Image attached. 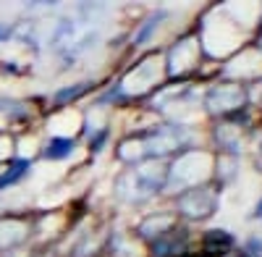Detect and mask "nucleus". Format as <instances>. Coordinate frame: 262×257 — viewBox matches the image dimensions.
<instances>
[{
  "instance_id": "20e7f679",
  "label": "nucleus",
  "mask_w": 262,
  "mask_h": 257,
  "mask_svg": "<svg viewBox=\"0 0 262 257\" xmlns=\"http://www.w3.org/2000/svg\"><path fill=\"white\" fill-rule=\"evenodd\" d=\"M86 90H90V84H76V87H66V90H60V92L55 95V102H58V105H63V102H69L71 97L84 95Z\"/></svg>"
},
{
  "instance_id": "f03ea898",
  "label": "nucleus",
  "mask_w": 262,
  "mask_h": 257,
  "mask_svg": "<svg viewBox=\"0 0 262 257\" xmlns=\"http://www.w3.org/2000/svg\"><path fill=\"white\" fill-rule=\"evenodd\" d=\"M27 170H29V160H24V158H13V160H8L6 170L0 174V191L8 189V186H13L18 179H24V176H27Z\"/></svg>"
},
{
  "instance_id": "7ed1b4c3",
  "label": "nucleus",
  "mask_w": 262,
  "mask_h": 257,
  "mask_svg": "<svg viewBox=\"0 0 262 257\" xmlns=\"http://www.w3.org/2000/svg\"><path fill=\"white\" fill-rule=\"evenodd\" d=\"M74 149V139H60V137H55V139H50L48 142V147H45V158L48 160H60V158H66Z\"/></svg>"
},
{
  "instance_id": "f257e3e1",
  "label": "nucleus",
  "mask_w": 262,
  "mask_h": 257,
  "mask_svg": "<svg viewBox=\"0 0 262 257\" xmlns=\"http://www.w3.org/2000/svg\"><path fill=\"white\" fill-rule=\"evenodd\" d=\"M32 237V226L24 218H0V252L6 249H16Z\"/></svg>"
},
{
  "instance_id": "423d86ee",
  "label": "nucleus",
  "mask_w": 262,
  "mask_h": 257,
  "mask_svg": "<svg viewBox=\"0 0 262 257\" xmlns=\"http://www.w3.org/2000/svg\"><path fill=\"white\" fill-rule=\"evenodd\" d=\"M11 37H13V27L6 24V21H0V42H6V39H11Z\"/></svg>"
},
{
  "instance_id": "39448f33",
  "label": "nucleus",
  "mask_w": 262,
  "mask_h": 257,
  "mask_svg": "<svg viewBox=\"0 0 262 257\" xmlns=\"http://www.w3.org/2000/svg\"><path fill=\"white\" fill-rule=\"evenodd\" d=\"M165 18V13H155V16H152L149 21H147V24H144V29L137 34V42H144V39H149V34H152V29H155L158 24H160V21Z\"/></svg>"
},
{
  "instance_id": "0eeeda50",
  "label": "nucleus",
  "mask_w": 262,
  "mask_h": 257,
  "mask_svg": "<svg viewBox=\"0 0 262 257\" xmlns=\"http://www.w3.org/2000/svg\"><path fill=\"white\" fill-rule=\"evenodd\" d=\"M257 218H262V202H259V207H257V212H254Z\"/></svg>"
}]
</instances>
